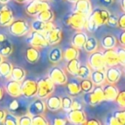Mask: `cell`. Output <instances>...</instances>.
<instances>
[{"instance_id": "cell-1", "label": "cell", "mask_w": 125, "mask_h": 125, "mask_svg": "<svg viewBox=\"0 0 125 125\" xmlns=\"http://www.w3.org/2000/svg\"><path fill=\"white\" fill-rule=\"evenodd\" d=\"M109 10L104 8H97L92 10L91 14L87 16L86 29L89 32H95L99 27L106 24L109 17Z\"/></svg>"}, {"instance_id": "cell-2", "label": "cell", "mask_w": 125, "mask_h": 125, "mask_svg": "<svg viewBox=\"0 0 125 125\" xmlns=\"http://www.w3.org/2000/svg\"><path fill=\"white\" fill-rule=\"evenodd\" d=\"M87 21V16L77 12H73L71 14L68 15L64 18V20H63L65 24L71 27L74 29L78 30V31H82L84 28H86Z\"/></svg>"}, {"instance_id": "cell-3", "label": "cell", "mask_w": 125, "mask_h": 125, "mask_svg": "<svg viewBox=\"0 0 125 125\" xmlns=\"http://www.w3.org/2000/svg\"><path fill=\"white\" fill-rule=\"evenodd\" d=\"M37 84H38V92L36 96L38 99H46L47 97L51 96V94L55 90V84L48 76L40 78L37 81Z\"/></svg>"}, {"instance_id": "cell-4", "label": "cell", "mask_w": 125, "mask_h": 125, "mask_svg": "<svg viewBox=\"0 0 125 125\" xmlns=\"http://www.w3.org/2000/svg\"><path fill=\"white\" fill-rule=\"evenodd\" d=\"M31 31V26L24 19L14 20L9 26V32L16 37H21Z\"/></svg>"}, {"instance_id": "cell-5", "label": "cell", "mask_w": 125, "mask_h": 125, "mask_svg": "<svg viewBox=\"0 0 125 125\" xmlns=\"http://www.w3.org/2000/svg\"><path fill=\"white\" fill-rule=\"evenodd\" d=\"M50 8V4L45 0H30L25 7V11L28 16L36 17L41 11Z\"/></svg>"}, {"instance_id": "cell-6", "label": "cell", "mask_w": 125, "mask_h": 125, "mask_svg": "<svg viewBox=\"0 0 125 125\" xmlns=\"http://www.w3.org/2000/svg\"><path fill=\"white\" fill-rule=\"evenodd\" d=\"M84 100L91 106H96L104 99L103 86H95L91 92L86 93L84 95Z\"/></svg>"}, {"instance_id": "cell-7", "label": "cell", "mask_w": 125, "mask_h": 125, "mask_svg": "<svg viewBox=\"0 0 125 125\" xmlns=\"http://www.w3.org/2000/svg\"><path fill=\"white\" fill-rule=\"evenodd\" d=\"M27 42L29 44L30 46L35 47V48H45L47 45H49L45 33L33 31V30L28 33Z\"/></svg>"}, {"instance_id": "cell-8", "label": "cell", "mask_w": 125, "mask_h": 125, "mask_svg": "<svg viewBox=\"0 0 125 125\" xmlns=\"http://www.w3.org/2000/svg\"><path fill=\"white\" fill-rule=\"evenodd\" d=\"M21 95L27 99H32L37 95L38 92V84L37 81L33 79H24L21 82Z\"/></svg>"}, {"instance_id": "cell-9", "label": "cell", "mask_w": 125, "mask_h": 125, "mask_svg": "<svg viewBox=\"0 0 125 125\" xmlns=\"http://www.w3.org/2000/svg\"><path fill=\"white\" fill-rule=\"evenodd\" d=\"M88 65L93 70H105L106 64L104 62L103 52L96 51V52L90 53L88 57Z\"/></svg>"}, {"instance_id": "cell-10", "label": "cell", "mask_w": 125, "mask_h": 125, "mask_svg": "<svg viewBox=\"0 0 125 125\" xmlns=\"http://www.w3.org/2000/svg\"><path fill=\"white\" fill-rule=\"evenodd\" d=\"M48 77L57 85H66L68 82V77L65 71L60 67H52L49 70Z\"/></svg>"}, {"instance_id": "cell-11", "label": "cell", "mask_w": 125, "mask_h": 125, "mask_svg": "<svg viewBox=\"0 0 125 125\" xmlns=\"http://www.w3.org/2000/svg\"><path fill=\"white\" fill-rule=\"evenodd\" d=\"M67 118L74 125H82L87 120V116L83 110H70L67 113Z\"/></svg>"}, {"instance_id": "cell-12", "label": "cell", "mask_w": 125, "mask_h": 125, "mask_svg": "<svg viewBox=\"0 0 125 125\" xmlns=\"http://www.w3.org/2000/svg\"><path fill=\"white\" fill-rule=\"evenodd\" d=\"M14 21L13 11L7 4L0 7V26L9 27L10 23Z\"/></svg>"}, {"instance_id": "cell-13", "label": "cell", "mask_w": 125, "mask_h": 125, "mask_svg": "<svg viewBox=\"0 0 125 125\" xmlns=\"http://www.w3.org/2000/svg\"><path fill=\"white\" fill-rule=\"evenodd\" d=\"M45 35L49 45H57L61 41V40H62V28H59V27L55 26L52 30L47 32Z\"/></svg>"}, {"instance_id": "cell-14", "label": "cell", "mask_w": 125, "mask_h": 125, "mask_svg": "<svg viewBox=\"0 0 125 125\" xmlns=\"http://www.w3.org/2000/svg\"><path fill=\"white\" fill-rule=\"evenodd\" d=\"M45 109H46V105H45V101L41 99H37L29 104L28 111V114L33 116L35 115L43 114Z\"/></svg>"}, {"instance_id": "cell-15", "label": "cell", "mask_w": 125, "mask_h": 125, "mask_svg": "<svg viewBox=\"0 0 125 125\" xmlns=\"http://www.w3.org/2000/svg\"><path fill=\"white\" fill-rule=\"evenodd\" d=\"M93 10L92 4L89 0H77L74 5V12L81 13L88 16Z\"/></svg>"}, {"instance_id": "cell-16", "label": "cell", "mask_w": 125, "mask_h": 125, "mask_svg": "<svg viewBox=\"0 0 125 125\" xmlns=\"http://www.w3.org/2000/svg\"><path fill=\"white\" fill-rule=\"evenodd\" d=\"M5 90L6 93L10 96L13 98H17L21 95V82L14 81L10 79L5 84Z\"/></svg>"}, {"instance_id": "cell-17", "label": "cell", "mask_w": 125, "mask_h": 125, "mask_svg": "<svg viewBox=\"0 0 125 125\" xmlns=\"http://www.w3.org/2000/svg\"><path fill=\"white\" fill-rule=\"evenodd\" d=\"M30 26H31V30H33V31L40 32V33L45 34L47 32L52 30L55 27V25L53 24L52 21H51V22H44V21L36 19L32 21Z\"/></svg>"}, {"instance_id": "cell-18", "label": "cell", "mask_w": 125, "mask_h": 125, "mask_svg": "<svg viewBox=\"0 0 125 125\" xmlns=\"http://www.w3.org/2000/svg\"><path fill=\"white\" fill-rule=\"evenodd\" d=\"M122 76V71L116 66L109 67L105 70V80L110 84H116Z\"/></svg>"}, {"instance_id": "cell-19", "label": "cell", "mask_w": 125, "mask_h": 125, "mask_svg": "<svg viewBox=\"0 0 125 125\" xmlns=\"http://www.w3.org/2000/svg\"><path fill=\"white\" fill-rule=\"evenodd\" d=\"M103 55H104V59L106 66L112 67L119 64V60H118L117 52H116V49L104 50V52H103Z\"/></svg>"}, {"instance_id": "cell-20", "label": "cell", "mask_w": 125, "mask_h": 125, "mask_svg": "<svg viewBox=\"0 0 125 125\" xmlns=\"http://www.w3.org/2000/svg\"><path fill=\"white\" fill-rule=\"evenodd\" d=\"M103 93H104V99L106 101H115L118 95L117 87L114 84H108L103 86Z\"/></svg>"}, {"instance_id": "cell-21", "label": "cell", "mask_w": 125, "mask_h": 125, "mask_svg": "<svg viewBox=\"0 0 125 125\" xmlns=\"http://www.w3.org/2000/svg\"><path fill=\"white\" fill-rule=\"evenodd\" d=\"M87 38H88V36H87L86 33H84V32H82V31H78L73 35V37H72L71 44L75 48L82 49V48H83Z\"/></svg>"}, {"instance_id": "cell-22", "label": "cell", "mask_w": 125, "mask_h": 125, "mask_svg": "<svg viewBox=\"0 0 125 125\" xmlns=\"http://www.w3.org/2000/svg\"><path fill=\"white\" fill-rule=\"evenodd\" d=\"M45 103L47 109L52 111H57L62 108V98L59 96H49Z\"/></svg>"}, {"instance_id": "cell-23", "label": "cell", "mask_w": 125, "mask_h": 125, "mask_svg": "<svg viewBox=\"0 0 125 125\" xmlns=\"http://www.w3.org/2000/svg\"><path fill=\"white\" fill-rule=\"evenodd\" d=\"M90 80L94 86H102L105 82V70H93L90 75Z\"/></svg>"}, {"instance_id": "cell-24", "label": "cell", "mask_w": 125, "mask_h": 125, "mask_svg": "<svg viewBox=\"0 0 125 125\" xmlns=\"http://www.w3.org/2000/svg\"><path fill=\"white\" fill-rule=\"evenodd\" d=\"M40 54L38 48L30 46L28 47L25 51V58L29 63H32V64L36 63L40 59Z\"/></svg>"}, {"instance_id": "cell-25", "label": "cell", "mask_w": 125, "mask_h": 125, "mask_svg": "<svg viewBox=\"0 0 125 125\" xmlns=\"http://www.w3.org/2000/svg\"><path fill=\"white\" fill-rule=\"evenodd\" d=\"M117 45V40L112 34H106L101 40V45L104 50L107 49H115Z\"/></svg>"}, {"instance_id": "cell-26", "label": "cell", "mask_w": 125, "mask_h": 125, "mask_svg": "<svg viewBox=\"0 0 125 125\" xmlns=\"http://www.w3.org/2000/svg\"><path fill=\"white\" fill-rule=\"evenodd\" d=\"M13 69V64L9 61H3L0 63V77L2 78H10V74Z\"/></svg>"}, {"instance_id": "cell-27", "label": "cell", "mask_w": 125, "mask_h": 125, "mask_svg": "<svg viewBox=\"0 0 125 125\" xmlns=\"http://www.w3.org/2000/svg\"><path fill=\"white\" fill-rule=\"evenodd\" d=\"M10 79L16 82H21L26 79V71L23 68L19 66H13L12 71L10 74Z\"/></svg>"}, {"instance_id": "cell-28", "label": "cell", "mask_w": 125, "mask_h": 125, "mask_svg": "<svg viewBox=\"0 0 125 125\" xmlns=\"http://www.w3.org/2000/svg\"><path fill=\"white\" fill-rule=\"evenodd\" d=\"M62 58H63V57H62V51L59 47H54L48 53V59L52 63H57Z\"/></svg>"}, {"instance_id": "cell-29", "label": "cell", "mask_w": 125, "mask_h": 125, "mask_svg": "<svg viewBox=\"0 0 125 125\" xmlns=\"http://www.w3.org/2000/svg\"><path fill=\"white\" fill-rule=\"evenodd\" d=\"M12 52L13 45L8 39L0 43V55L2 56L3 57H9Z\"/></svg>"}, {"instance_id": "cell-30", "label": "cell", "mask_w": 125, "mask_h": 125, "mask_svg": "<svg viewBox=\"0 0 125 125\" xmlns=\"http://www.w3.org/2000/svg\"><path fill=\"white\" fill-rule=\"evenodd\" d=\"M62 57L65 60L68 62L72 59L78 58L79 57V49L72 46H70L64 50V52H62Z\"/></svg>"}, {"instance_id": "cell-31", "label": "cell", "mask_w": 125, "mask_h": 125, "mask_svg": "<svg viewBox=\"0 0 125 125\" xmlns=\"http://www.w3.org/2000/svg\"><path fill=\"white\" fill-rule=\"evenodd\" d=\"M98 47H99V44H98V40L94 37H88L86 41L85 45L83 46V49L87 52L92 53L96 51H98Z\"/></svg>"}, {"instance_id": "cell-32", "label": "cell", "mask_w": 125, "mask_h": 125, "mask_svg": "<svg viewBox=\"0 0 125 125\" xmlns=\"http://www.w3.org/2000/svg\"><path fill=\"white\" fill-rule=\"evenodd\" d=\"M91 73H92V69L89 67L88 64L80 65L75 76L82 79V80H83V79H88L90 78Z\"/></svg>"}, {"instance_id": "cell-33", "label": "cell", "mask_w": 125, "mask_h": 125, "mask_svg": "<svg viewBox=\"0 0 125 125\" xmlns=\"http://www.w3.org/2000/svg\"><path fill=\"white\" fill-rule=\"evenodd\" d=\"M36 19L40 20L41 21H44V22H51L54 19V13L51 10V8L50 9L45 10L41 11L40 14L37 15Z\"/></svg>"}, {"instance_id": "cell-34", "label": "cell", "mask_w": 125, "mask_h": 125, "mask_svg": "<svg viewBox=\"0 0 125 125\" xmlns=\"http://www.w3.org/2000/svg\"><path fill=\"white\" fill-rule=\"evenodd\" d=\"M66 85H67V90H68L69 94L72 96L78 95L81 93V91H82L80 83H78L75 80H72L70 82H67Z\"/></svg>"}, {"instance_id": "cell-35", "label": "cell", "mask_w": 125, "mask_h": 125, "mask_svg": "<svg viewBox=\"0 0 125 125\" xmlns=\"http://www.w3.org/2000/svg\"><path fill=\"white\" fill-rule=\"evenodd\" d=\"M80 61L78 60V58L72 59L70 61H68L66 65V70L70 74V75H75L78 71V69L80 67Z\"/></svg>"}, {"instance_id": "cell-36", "label": "cell", "mask_w": 125, "mask_h": 125, "mask_svg": "<svg viewBox=\"0 0 125 125\" xmlns=\"http://www.w3.org/2000/svg\"><path fill=\"white\" fill-rule=\"evenodd\" d=\"M3 125H19V117L13 113L6 112L5 117L2 122Z\"/></svg>"}, {"instance_id": "cell-37", "label": "cell", "mask_w": 125, "mask_h": 125, "mask_svg": "<svg viewBox=\"0 0 125 125\" xmlns=\"http://www.w3.org/2000/svg\"><path fill=\"white\" fill-rule=\"evenodd\" d=\"M80 86H81V89L82 91H83L84 93H89L94 89V83L92 82V81L90 80V78L88 79H83L82 80L80 83Z\"/></svg>"}, {"instance_id": "cell-38", "label": "cell", "mask_w": 125, "mask_h": 125, "mask_svg": "<svg viewBox=\"0 0 125 125\" xmlns=\"http://www.w3.org/2000/svg\"><path fill=\"white\" fill-rule=\"evenodd\" d=\"M32 125H49L47 119L42 114L32 116Z\"/></svg>"}, {"instance_id": "cell-39", "label": "cell", "mask_w": 125, "mask_h": 125, "mask_svg": "<svg viewBox=\"0 0 125 125\" xmlns=\"http://www.w3.org/2000/svg\"><path fill=\"white\" fill-rule=\"evenodd\" d=\"M72 102H73V99L70 97L68 96H65V97L62 98V109H63L65 111H70L71 110V105Z\"/></svg>"}, {"instance_id": "cell-40", "label": "cell", "mask_w": 125, "mask_h": 125, "mask_svg": "<svg viewBox=\"0 0 125 125\" xmlns=\"http://www.w3.org/2000/svg\"><path fill=\"white\" fill-rule=\"evenodd\" d=\"M117 52L119 64L122 66H125V46H120L116 49Z\"/></svg>"}, {"instance_id": "cell-41", "label": "cell", "mask_w": 125, "mask_h": 125, "mask_svg": "<svg viewBox=\"0 0 125 125\" xmlns=\"http://www.w3.org/2000/svg\"><path fill=\"white\" fill-rule=\"evenodd\" d=\"M106 25L111 28H117L118 27V16L114 14H110L106 21Z\"/></svg>"}, {"instance_id": "cell-42", "label": "cell", "mask_w": 125, "mask_h": 125, "mask_svg": "<svg viewBox=\"0 0 125 125\" xmlns=\"http://www.w3.org/2000/svg\"><path fill=\"white\" fill-rule=\"evenodd\" d=\"M115 101L117 103L119 107L125 109V90L121 91V92L118 93V95Z\"/></svg>"}, {"instance_id": "cell-43", "label": "cell", "mask_w": 125, "mask_h": 125, "mask_svg": "<svg viewBox=\"0 0 125 125\" xmlns=\"http://www.w3.org/2000/svg\"><path fill=\"white\" fill-rule=\"evenodd\" d=\"M114 116L116 118L121 125H125V110L116 111L114 113Z\"/></svg>"}, {"instance_id": "cell-44", "label": "cell", "mask_w": 125, "mask_h": 125, "mask_svg": "<svg viewBox=\"0 0 125 125\" xmlns=\"http://www.w3.org/2000/svg\"><path fill=\"white\" fill-rule=\"evenodd\" d=\"M19 125H32V116L26 114L19 117Z\"/></svg>"}, {"instance_id": "cell-45", "label": "cell", "mask_w": 125, "mask_h": 125, "mask_svg": "<svg viewBox=\"0 0 125 125\" xmlns=\"http://www.w3.org/2000/svg\"><path fill=\"white\" fill-rule=\"evenodd\" d=\"M118 27L121 29L125 30V12L118 17Z\"/></svg>"}, {"instance_id": "cell-46", "label": "cell", "mask_w": 125, "mask_h": 125, "mask_svg": "<svg viewBox=\"0 0 125 125\" xmlns=\"http://www.w3.org/2000/svg\"><path fill=\"white\" fill-rule=\"evenodd\" d=\"M19 108V102L16 99H13L9 104V109L10 111H15Z\"/></svg>"}, {"instance_id": "cell-47", "label": "cell", "mask_w": 125, "mask_h": 125, "mask_svg": "<svg viewBox=\"0 0 125 125\" xmlns=\"http://www.w3.org/2000/svg\"><path fill=\"white\" fill-rule=\"evenodd\" d=\"M82 125H101V123L100 121L95 118H91V119L86 120V122Z\"/></svg>"}, {"instance_id": "cell-48", "label": "cell", "mask_w": 125, "mask_h": 125, "mask_svg": "<svg viewBox=\"0 0 125 125\" xmlns=\"http://www.w3.org/2000/svg\"><path fill=\"white\" fill-rule=\"evenodd\" d=\"M52 125H66V120L63 118L56 117L52 120Z\"/></svg>"}, {"instance_id": "cell-49", "label": "cell", "mask_w": 125, "mask_h": 125, "mask_svg": "<svg viewBox=\"0 0 125 125\" xmlns=\"http://www.w3.org/2000/svg\"><path fill=\"white\" fill-rule=\"evenodd\" d=\"M107 124L108 125H121L119 123V122L116 120V118L114 116V115L111 116L107 119Z\"/></svg>"}, {"instance_id": "cell-50", "label": "cell", "mask_w": 125, "mask_h": 125, "mask_svg": "<svg viewBox=\"0 0 125 125\" xmlns=\"http://www.w3.org/2000/svg\"><path fill=\"white\" fill-rule=\"evenodd\" d=\"M82 104H81L79 101L77 100H73L72 102V105H71V110H82Z\"/></svg>"}, {"instance_id": "cell-51", "label": "cell", "mask_w": 125, "mask_h": 125, "mask_svg": "<svg viewBox=\"0 0 125 125\" xmlns=\"http://www.w3.org/2000/svg\"><path fill=\"white\" fill-rule=\"evenodd\" d=\"M98 2L104 7H108V6L111 5L113 4L114 0H98Z\"/></svg>"}, {"instance_id": "cell-52", "label": "cell", "mask_w": 125, "mask_h": 125, "mask_svg": "<svg viewBox=\"0 0 125 125\" xmlns=\"http://www.w3.org/2000/svg\"><path fill=\"white\" fill-rule=\"evenodd\" d=\"M119 42L121 45L125 46V30H123L119 35Z\"/></svg>"}, {"instance_id": "cell-53", "label": "cell", "mask_w": 125, "mask_h": 125, "mask_svg": "<svg viewBox=\"0 0 125 125\" xmlns=\"http://www.w3.org/2000/svg\"><path fill=\"white\" fill-rule=\"evenodd\" d=\"M6 115V111L3 109H0V123H2L4 121V117H5Z\"/></svg>"}, {"instance_id": "cell-54", "label": "cell", "mask_w": 125, "mask_h": 125, "mask_svg": "<svg viewBox=\"0 0 125 125\" xmlns=\"http://www.w3.org/2000/svg\"><path fill=\"white\" fill-rule=\"evenodd\" d=\"M4 90L2 87V86L0 85V101L4 99Z\"/></svg>"}, {"instance_id": "cell-55", "label": "cell", "mask_w": 125, "mask_h": 125, "mask_svg": "<svg viewBox=\"0 0 125 125\" xmlns=\"http://www.w3.org/2000/svg\"><path fill=\"white\" fill-rule=\"evenodd\" d=\"M5 40H7V37H6L5 34H4V33H0V43L3 41H4Z\"/></svg>"}, {"instance_id": "cell-56", "label": "cell", "mask_w": 125, "mask_h": 125, "mask_svg": "<svg viewBox=\"0 0 125 125\" xmlns=\"http://www.w3.org/2000/svg\"><path fill=\"white\" fill-rule=\"evenodd\" d=\"M120 4H121L122 10L125 12V0H121V1H120Z\"/></svg>"}, {"instance_id": "cell-57", "label": "cell", "mask_w": 125, "mask_h": 125, "mask_svg": "<svg viewBox=\"0 0 125 125\" xmlns=\"http://www.w3.org/2000/svg\"><path fill=\"white\" fill-rule=\"evenodd\" d=\"M16 2H17V3H19V4H24V3H27V2H28L29 0H15Z\"/></svg>"}, {"instance_id": "cell-58", "label": "cell", "mask_w": 125, "mask_h": 125, "mask_svg": "<svg viewBox=\"0 0 125 125\" xmlns=\"http://www.w3.org/2000/svg\"><path fill=\"white\" fill-rule=\"evenodd\" d=\"M10 0H0V4H7Z\"/></svg>"}, {"instance_id": "cell-59", "label": "cell", "mask_w": 125, "mask_h": 125, "mask_svg": "<svg viewBox=\"0 0 125 125\" xmlns=\"http://www.w3.org/2000/svg\"><path fill=\"white\" fill-rule=\"evenodd\" d=\"M67 1H69V2H70V3H74V4H75L77 0H67Z\"/></svg>"}, {"instance_id": "cell-60", "label": "cell", "mask_w": 125, "mask_h": 125, "mask_svg": "<svg viewBox=\"0 0 125 125\" xmlns=\"http://www.w3.org/2000/svg\"><path fill=\"white\" fill-rule=\"evenodd\" d=\"M3 61H4V59H3V57L1 55H0V63H1V62H3Z\"/></svg>"}, {"instance_id": "cell-61", "label": "cell", "mask_w": 125, "mask_h": 125, "mask_svg": "<svg viewBox=\"0 0 125 125\" xmlns=\"http://www.w3.org/2000/svg\"><path fill=\"white\" fill-rule=\"evenodd\" d=\"M53 1H56V2H58V1H61V0H53Z\"/></svg>"}, {"instance_id": "cell-62", "label": "cell", "mask_w": 125, "mask_h": 125, "mask_svg": "<svg viewBox=\"0 0 125 125\" xmlns=\"http://www.w3.org/2000/svg\"><path fill=\"white\" fill-rule=\"evenodd\" d=\"M45 1H48V0H45Z\"/></svg>"}, {"instance_id": "cell-63", "label": "cell", "mask_w": 125, "mask_h": 125, "mask_svg": "<svg viewBox=\"0 0 125 125\" xmlns=\"http://www.w3.org/2000/svg\"><path fill=\"white\" fill-rule=\"evenodd\" d=\"M124 73H125V70H124Z\"/></svg>"}, {"instance_id": "cell-64", "label": "cell", "mask_w": 125, "mask_h": 125, "mask_svg": "<svg viewBox=\"0 0 125 125\" xmlns=\"http://www.w3.org/2000/svg\"><path fill=\"white\" fill-rule=\"evenodd\" d=\"M29 1H30V0H29Z\"/></svg>"}]
</instances>
